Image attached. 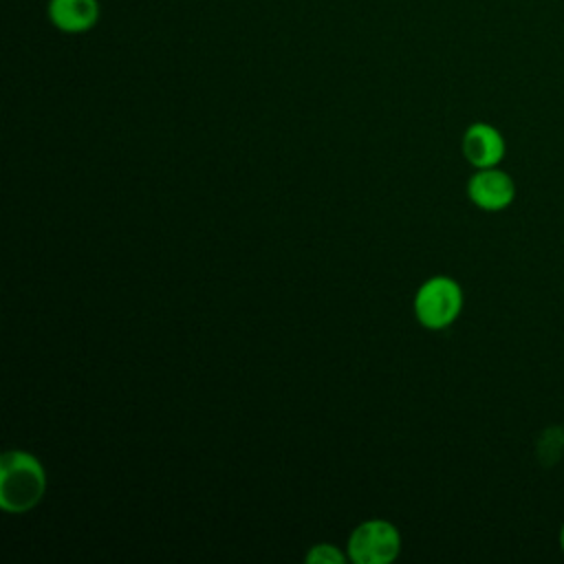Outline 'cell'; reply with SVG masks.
<instances>
[{"mask_svg": "<svg viewBox=\"0 0 564 564\" xmlns=\"http://www.w3.org/2000/svg\"><path fill=\"white\" fill-rule=\"evenodd\" d=\"M46 487L40 460L26 452L11 449L0 458V507L7 513L33 509Z\"/></svg>", "mask_w": 564, "mask_h": 564, "instance_id": "obj_1", "label": "cell"}, {"mask_svg": "<svg viewBox=\"0 0 564 564\" xmlns=\"http://www.w3.org/2000/svg\"><path fill=\"white\" fill-rule=\"evenodd\" d=\"M48 20L64 33L90 31L99 20L97 0H48Z\"/></svg>", "mask_w": 564, "mask_h": 564, "instance_id": "obj_6", "label": "cell"}, {"mask_svg": "<svg viewBox=\"0 0 564 564\" xmlns=\"http://www.w3.org/2000/svg\"><path fill=\"white\" fill-rule=\"evenodd\" d=\"M467 194L480 209L498 212L511 205L516 196V185L507 172L496 167H482L469 178Z\"/></svg>", "mask_w": 564, "mask_h": 564, "instance_id": "obj_4", "label": "cell"}, {"mask_svg": "<svg viewBox=\"0 0 564 564\" xmlns=\"http://www.w3.org/2000/svg\"><path fill=\"white\" fill-rule=\"evenodd\" d=\"M399 533L386 520L359 524L348 540V555L357 564H388L399 555Z\"/></svg>", "mask_w": 564, "mask_h": 564, "instance_id": "obj_3", "label": "cell"}, {"mask_svg": "<svg viewBox=\"0 0 564 564\" xmlns=\"http://www.w3.org/2000/svg\"><path fill=\"white\" fill-rule=\"evenodd\" d=\"M460 308L463 291L452 278L445 275L427 280L414 297L416 317L427 328H445L458 317Z\"/></svg>", "mask_w": 564, "mask_h": 564, "instance_id": "obj_2", "label": "cell"}, {"mask_svg": "<svg viewBox=\"0 0 564 564\" xmlns=\"http://www.w3.org/2000/svg\"><path fill=\"white\" fill-rule=\"evenodd\" d=\"M560 544H562V551H564V524H562V531H560Z\"/></svg>", "mask_w": 564, "mask_h": 564, "instance_id": "obj_8", "label": "cell"}, {"mask_svg": "<svg viewBox=\"0 0 564 564\" xmlns=\"http://www.w3.org/2000/svg\"><path fill=\"white\" fill-rule=\"evenodd\" d=\"M308 564H344L346 557L330 544H315L306 555Z\"/></svg>", "mask_w": 564, "mask_h": 564, "instance_id": "obj_7", "label": "cell"}, {"mask_svg": "<svg viewBox=\"0 0 564 564\" xmlns=\"http://www.w3.org/2000/svg\"><path fill=\"white\" fill-rule=\"evenodd\" d=\"M463 154L478 170L496 167L505 156V139L494 126L474 123L463 137Z\"/></svg>", "mask_w": 564, "mask_h": 564, "instance_id": "obj_5", "label": "cell"}]
</instances>
